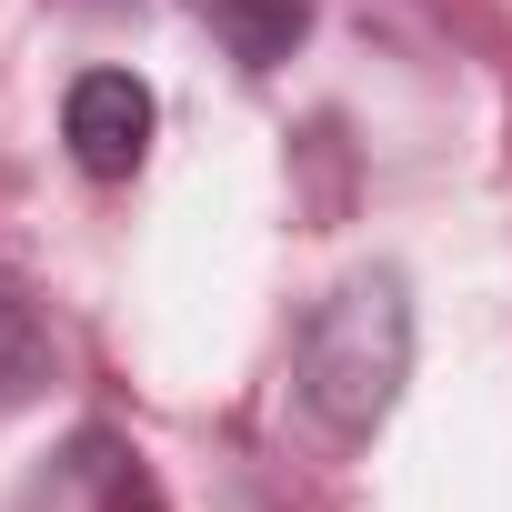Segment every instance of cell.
I'll list each match as a JSON object with an SVG mask.
<instances>
[{"instance_id": "1", "label": "cell", "mask_w": 512, "mask_h": 512, "mask_svg": "<svg viewBox=\"0 0 512 512\" xmlns=\"http://www.w3.org/2000/svg\"><path fill=\"white\" fill-rule=\"evenodd\" d=\"M412 382V292L402 272H342L292 342V392L332 442H372Z\"/></svg>"}, {"instance_id": "2", "label": "cell", "mask_w": 512, "mask_h": 512, "mask_svg": "<svg viewBox=\"0 0 512 512\" xmlns=\"http://www.w3.org/2000/svg\"><path fill=\"white\" fill-rule=\"evenodd\" d=\"M21 512H171L151 462L111 432V422H81L31 482H21Z\"/></svg>"}, {"instance_id": "3", "label": "cell", "mask_w": 512, "mask_h": 512, "mask_svg": "<svg viewBox=\"0 0 512 512\" xmlns=\"http://www.w3.org/2000/svg\"><path fill=\"white\" fill-rule=\"evenodd\" d=\"M61 141L91 181H131L141 151H151V91L131 71H81L71 101H61Z\"/></svg>"}, {"instance_id": "4", "label": "cell", "mask_w": 512, "mask_h": 512, "mask_svg": "<svg viewBox=\"0 0 512 512\" xmlns=\"http://www.w3.org/2000/svg\"><path fill=\"white\" fill-rule=\"evenodd\" d=\"M201 21L221 31V51H231L241 71H272V61H292V41L312 31V0H201Z\"/></svg>"}, {"instance_id": "5", "label": "cell", "mask_w": 512, "mask_h": 512, "mask_svg": "<svg viewBox=\"0 0 512 512\" xmlns=\"http://www.w3.org/2000/svg\"><path fill=\"white\" fill-rule=\"evenodd\" d=\"M51 382V322L31 312L21 282H0V412H21Z\"/></svg>"}]
</instances>
